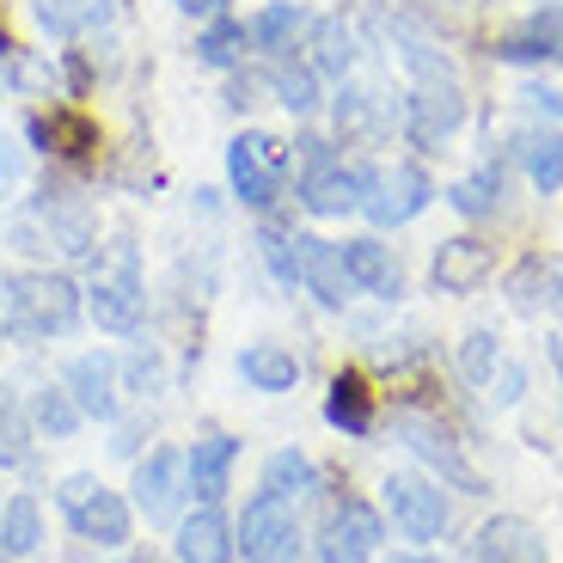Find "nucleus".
<instances>
[{"label":"nucleus","mask_w":563,"mask_h":563,"mask_svg":"<svg viewBox=\"0 0 563 563\" xmlns=\"http://www.w3.org/2000/svg\"><path fill=\"white\" fill-rule=\"evenodd\" d=\"M25 209L37 214L43 240H49V264L92 269V257L104 252V221H99V202H92V178L43 166L37 184H31V197H25Z\"/></svg>","instance_id":"obj_1"},{"label":"nucleus","mask_w":563,"mask_h":563,"mask_svg":"<svg viewBox=\"0 0 563 563\" xmlns=\"http://www.w3.org/2000/svg\"><path fill=\"white\" fill-rule=\"evenodd\" d=\"M221 166H227V197H233V209H245L252 221L288 209V190H295V147L282 135H269V129H257V123L233 129L227 147H221Z\"/></svg>","instance_id":"obj_2"},{"label":"nucleus","mask_w":563,"mask_h":563,"mask_svg":"<svg viewBox=\"0 0 563 563\" xmlns=\"http://www.w3.org/2000/svg\"><path fill=\"white\" fill-rule=\"evenodd\" d=\"M86 319L104 338H141L147 324V269H141V240L129 227H117L86 269Z\"/></svg>","instance_id":"obj_3"},{"label":"nucleus","mask_w":563,"mask_h":563,"mask_svg":"<svg viewBox=\"0 0 563 563\" xmlns=\"http://www.w3.org/2000/svg\"><path fill=\"white\" fill-rule=\"evenodd\" d=\"M19 141L25 154L43 159V166H62V172H80V178L99 184V166H104V123L86 104H68V99H49V104H31L19 117Z\"/></svg>","instance_id":"obj_4"},{"label":"nucleus","mask_w":563,"mask_h":563,"mask_svg":"<svg viewBox=\"0 0 563 563\" xmlns=\"http://www.w3.org/2000/svg\"><path fill=\"white\" fill-rule=\"evenodd\" d=\"M56 508L68 533L92 551H129L135 545V508H129L123 490L99 484V472H68L56 484Z\"/></svg>","instance_id":"obj_5"},{"label":"nucleus","mask_w":563,"mask_h":563,"mask_svg":"<svg viewBox=\"0 0 563 563\" xmlns=\"http://www.w3.org/2000/svg\"><path fill=\"white\" fill-rule=\"evenodd\" d=\"M19 307H25V343H62L86 324V282L62 264L19 269Z\"/></svg>","instance_id":"obj_6"},{"label":"nucleus","mask_w":563,"mask_h":563,"mask_svg":"<svg viewBox=\"0 0 563 563\" xmlns=\"http://www.w3.org/2000/svg\"><path fill=\"white\" fill-rule=\"evenodd\" d=\"M393 435L405 441V448L417 453L429 472H435V484H448V490H460V496H484V490H490V484H484V472L465 460L460 435H453V422H441V410L398 405L393 410Z\"/></svg>","instance_id":"obj_7"},{"label":"nucleus","mask_w":563,"mask_h":563,"mask_svg":"<svg viewBox=\"0 0 563 563\" xmlns=\"http://www.w3.org/2000/svg\"><path fill=\"white\" fill-rule=\"evenodd\" d=\"M374 178H380V159H374V154H338L331 166L295 172V209L312 214V221H343V214H362Z\"/></svg>","instance_id":"obj_8"},{"label":"nucleus","mask_w":563,"mask_h":563,"mask_svg":"<svg viewBox=\"0 0 563 563\" xmlns=\"http://www.w3.org/2000/svg\"><path fill=\"white\" fill-rule=\"evenodd\" d=\"M386 545V515L367 496H331L312 527V563H374Z\"/></svg>","instance_id":"obj_9"},{"label":"nucleus","mask_w":563,"mask_h":563,"mask_svg":"<svg viewBox=\"0 0 563 563\" xmlns=\"http://www.w3.org/2000/svg\"><path fill=\"white\" fill-rule=\"evenodd\" d=\"M465 117H472V99L460 80H410V92L398 99V135L417 154H441L465 129Z\"/></svg>","instance_id":"obj_10"},{"label":"nucleus","mask_w":563,"mask_h":563,"mask_svg":"<svg viewBox=\"0 0 563 563\" xmlns=\"http://www.w3.org/2000/svg\"><path fill=\"white\" fill-rule=\"evenodd\" d=\"M233 539H240L245 563H300V508L276 490H252L245 508L233 515Z\"/></svg>","instance_id":"obj_11"},{"label":"nucleus","mask_w":563,"mask_h":563,"mask_svg":"<svg viewBox=\"0 0 563 563\" xmlns=\"http://www.w3.org/2000/svg\"><path fill=\"white\" fill-rule=\"evenodd\" d=\"M324 111H331L338 147H355V154H374L398 135V99H386L380 86H362L355 74L324 92Z\"/></svg>","instance_id":"obj_12"},{"label":"nucleus","mask_w":563,"mask_h":563,"mask_svg":"<svg viewBox=\"0 0 563 563\" xmlns=\"http://www.w3.org/2000/svg\"><path fill=\"white\" fill-rule=\"evenodd\" d=\"M380 508L393 515V527L410 539L417 551L441 545L453 527V503L448 490H441L435 478H417V472H393V478L380 484Z\"/></svg>","instance_id":"obj_13"},{"label":"nucleus","mask_w":563,"mask_h":563,"mask_svg":"<svg viewBox=\"0 0 563 563\" xmlns=\"http://www.w3.org/2000/svg\"><path fill=\"white\" fill-rule=\"evenodd\" d=\"M184 503V453L178 448H147L141 460H129V508H135V521L147 527H178Z\"/></svg>","instance_id":"obj_14"},{"label":"nucleus","mask_w":563,"mask_h":563,"mask_svg":"<svg viewBox=\"0 0 563 563\" xmlns=\"http://www.w3.org/2000/svg\"><path fill=\"white\" fill-rule=\"evenodd\" d=\"M435 178H429V166L422 159H393V166H380V178H374V190H367L362 214L380 233H398V227H410L417 214H429V202H435Z\"/></svg>","instance_id":"obj_15"},{"label":"nucleus","mask_w":563,"mask_h":563,"mask_svg":"<svg viewBox=\"0 0 563 563\" xmlns=\"http://www.w3.org/2000/svg\"><path fill=\"white\" fill-rule=\"evenodd\" d=\"M56 380L74 393V405H80L86 422H117V417H123V405H129L117 350H80V355H68Z\"/></svg>","instance_id":"obj_16"},{"label":"nucleus","mask_w":563,"mask_h":563,"mask_svg":"<svg viewBox=\"0 0 563 563\" xmlns=\"http://www.w3.org/2000/svg\"><path fill=\"white\" fill-rule=\"evenodd\" d=\"M496 276V245L484 240V233H448V240L435 245V257H429V288L448 300H472L478 288H490Z\"/></svg>","instance_id":"obj_17"},{"label":"nucleus","mask_w":563,"mask_h":563,"mask_svg":"<svg viewBox=\"0 0 563 563\" xmlns=\"http://www.w3.org/2000/svg\"><path fill=\"white\" fill-rule=\"evenodd\" d=\"M25 19L43 43H86L123 31V0H25Z\"/></svg>","instance_id":"obj_18"},{"label":"nucleus","mask_w":563,"mask_h":563,"mask_svg":"<svg viewBox=\"0 0 563 563\" xmlns=\"http://www.w3.org/2000/svg\"><path fill=\"white\" fill-rule=\"evenodd\" d=\"M172 563H233L240 558V539H233V515L221 503H197L184 508L178 527H172Z\"/></svg>","instance_id":"obj_19"},{"label":"nucleus","mask_w":563,"mask_h":563,"mask_svg":"<svg viewBox=\"0 0 563 563\" xmlns=\"http://www.w3.org/2000/svg\"><path fill=\"white\" fill-rule=\"evenodd\" d=\"M338 257H343V269H350L355 295H374L380 307L405 300V269H398L393 245H386L380 233H350V240H338Z\"/></svg>","instance_id":"obj_20"},{"label":"nucleus","mask_w":563,"mask_h":563,"mask_svg":"<svg viewBox=\"0 0 563 563\" xmlns=\"http://www.w3.org/2000/svg\"><path fill=\"white\" fill-rule=\"evenodd\" d=\"M300 56H307V68L324 86H343L355 74V62H362V37H355V25L343 13H312L307 37H300Z\"/></svg>","instance_id":"obj_21"},{"label":"nucleus","mask_w":563,"mask_h":563,"mask_svg":"<svg viewBox=\"0 0 563 563\" xmlns=\"http://www.w3.org/2000/svg\"><path fill=\"white\" fill-rule=\"evenodd\" d=\"M233 465H240V435L214 429V435L190 441L184 448V490H190V503H227Z\"/></svg>","instance_id":"obj_22"},{"label":"nucleus","mask_w":563,"mask_h":563,"mask_svg":"<svg viewBox=\"0 0 563 563\" xmlns=\"http://www.w3.org/2000/svg\"><path fill=\"white\" fill-rule=\"evenodd\" d=\"M508 166H521V178L533 184L539 197H558L563 190V129L558 123H521L508 135Z\"/></svg>","instance_id":"obj_23"},{"label":"nucleus","mask_w":563,"mask_h":563,"mask_svg":"<svg viewBox=\"0 0 563 563\" xmlns=\"http://www.w3.org/2000/svg\"><path fill=\"white\" fill-rule=\"evenodd\" d=\"M324 422L350 441H367L380 429V393L367 386L362 367H338L331 374V386H324Z\"/></svg>","instance_id":"obj_24"},{"label":"nucleus","mask_w":563,"mask_h":563,"mask_svg":"<svg viewBox=\"0 0 563 563\" xmlns=\"http://www.w3.org/2000/svg\"><path fill=\"white\" fill-rule=\"evenodd\" d=\"M465 563H551L545 551V533L521 515H490V521L472 533L465 545Z\"/></svg>","instance_id":"obj_25"},{"label":"nucleus","mask_w":563,"mask_h":563,"mask_svg":"<svg viewBox=\"0 0 563 563\" xmlns=\"http://www.w3.org/2000/svg\"><path fill=\"white\" fill-rule=\"evenodd\" d=\"M307 25H312L307 0H264V7L245 13V43H252L257 62H276V56H288V49H300Z\"/></svg>","instance_id":"obj_26"},{"label":"nucleus","mask_w":563,"mask_h":563,"mask_svg":"<svg viewBox=\"0 0 563 563\" xmlns=\"http://www.w3.org/2000/svg\"><path fill=\"white\" fill-rule=\"evenodd\" d=\"M508 307L521 319H563V264L545 252H527L521 264L508 269Z\"/></svg>","instance_id":"obj_27"},{"label":"nucleus","mask_w":563,"mask_h":563,"mask_svg":"<svg viewBox=\"0 0 563 563\" xmlns=\"http://www.w3.org/2000/svg\"><path fill=\"white\" fill-rule=\"evenodd\" d=\"M441 202H448L460 221H472V227H478V221H496V214L508 209V154H503V159H484V166H472L465 178H453Z\"/></svg>","instance_id":"obj_28"},{"label":"nucleus","mask_w":563,"mask_h":563,"mask_svg":"<svg viewBox=\"0 0 563 563\" xmlns=\"http://www.w3.org/2000/svg\"><path fill=\"white\" fill-rule=\"evenodd\" d=\"M300 295H312L324 312H350L355 282H350V269H343V257H338V240H319V233H307V257H300Z\"/></svg>","instance_id":"obj_29"},{"label":"nucleus","mask_w":563,"mask_h":563,"mask_svg":"<svg viewBox=\"0 0 563 563\" xmlns=\"http://www.w3.org/2000/svg\"><path fill=\"white\" fill-rule=\"evenodd\" d=\"M264 74H269V104H282L295 123H312V117L324 111V80L307 68V56H300V49L264 62Z\"/></svg>","instance_id":"obj_30"},{"label":"nucleus","mask_w":563,"mask_h":563,"mask_svg":"<svg viewBox=\"0 0 563 563\" xmlns=\"http://www.w3.org/2000/svg\"><path fill=\"white\" fill-rule=\"evenodd\" d=\"M233 374H240L252 393H264V398H282V393H295L300 386V355L288 350V343H245L240 355H233Z\"/></svg>","instance_id":"obj_31"},{"label":"nucleus","mask_w":563,"mask_h":563,"mask_svg":"<svg viewBox=\"0 0 563 563\" xmlns=\"http://www.w3.org/2000/svg\"><path fill=\"white\" fill-rule=\"evenodd\" d=\"M190 62H197V68H209V74H233V68H245V62H252V43H245V13H240V7H233V13H221V19H202L197 43H190Z\"/></svg>","instance_id":"obj_32"},{"label":"nucleus","mask_w":563,"mask_h":563,"mask_svg":"<svg viewBox=\"0 0 563 563\" xmlns=\"http://www.w3.org/2000/svg\"><path fill=\"white\" fill-rule=\"evenodd\" d=\"M43 539H49L43 503L31 490H13L7 503H0V563H31L43 551Z\"/></svg>","instance_id":"obj_33"},{"label":"nucleus","mask_w":563,"mask_h":563,"mask_svg":"<svg viewBox=\"0 0 563 563\" xmlns=\"http://www.w3.org/2000/svg\"><path fill=\"white\" fill-rule=\"evenodd\" d=\"M25 417H31V429H37V441H74L86 429L80 405H74V393L62 380L31 386V393H25Z\"/></svg>","instance_id":"obj_34"},{"label":"nucleus","mask_w":563,"mask_h":563,"mask_svg":"<svg viewBox=\"0 0 563 563\" xmlns=\"http://www.w3.org/2000/svg\"><path fill=\"white\" fill-rule=\"evenodd\" d=\"M37 465V429L25 417V398L0 386V472H31Z\"/></svg>","instance_id":"obj_35"},{"label":"nucleus","mask_w":563,"mask_h":563,"mask_svg":"<svg viewBox=\"0 0 563 563\" xmlns=\"http://www.w3.org/2000/svg\"><path fill=\"white\" fill-rule=\"evenodd\" d=\"M257 490H276V496H288V503H300V496L319 490V465H312V453H300V448H276L264 460Z\"/></svg>","instance_id":"obj_36"},{"label":"nucleus","mask_w":563,"mask_h":563,"mask_svg":"<svg viewBox=\"0 0 563 563\" xmlns=\"http://www.w3.org/2000/svg\"><path fill=\"white\" fill-rule=\"evenodd\" d=\"M117 362H123V398H135V405H147V398H159L172 386L166 350H159V343H135V350L117 355Z\"/></svg>","instance_id":"obj_37"},{"label":"nucleus","mask_w":563,"mask_h":563,"mask_svg":"<svg viewBox=\"0 0 563 563\" xmlns=\"http://www.w3.org/2000/svg\"><path fill=\"white\" fill-rule=\"evenodd\" d=\"M496 367H503V338H496L490 324H472L460 338V380L478 386V393H490Z\"/></svg>","instance_id":"obj_38"},{"label":"nucleus","mask_w":563,"mask_h":563,"mask_svg":"<svg viewBox=\"0 0 563 563\" xmlns=\"http://www.w3.org/2000/svg\"><path fill=\"white\" fill-rule=\"evenodd\" d=\"M269 104V74H264V62H245V68H233V74H221V111L227 117H252V111H264Z\"/></svg>","instance_id":"obj_39"},{"label":"nucleus","mask_w":563,"mask_h":563,"mask_svg":"<svg viewBox=\"0 0 563 563\" xmlns=\"http://www.w3.org/2000/svg\"><path fill=\"white\" fill-rule=\"evenodd\" d=\"M7 252L13 257H25V269H37V264H49V240H43V227H37V214L19 202L13 214H7Z\"/></svg>","instance_id":"obj_40"},{"label":"nucleus","mask_w":563,"mask_h":563,"mask_svg":"<svg viewBox=\"0 0 563 563\" xmlns=\"http://www.w3.org/2000/svg\"><path fill=\"white\" fill-rule=\"evenodd\" d=\"M521 25H527V37L545 49L551 68H563V0H539V7L521 19Z\"/></svg>","instance_id":"obj_41"},{"label":"nucleus","mask_w":563,"mask_h":563,"mask_svg":"<svg viewBox=\"0 0 563 563\" xmlns=\"http://www.w3.org/2000/svg\"><path fill=\"white\" fill-rule=\"evenodd\" d=\"M104 429H111V453H117V460H141V453H147V435H154V417H147V405H135V410L123 405V417L104 422Z\"/></svg>","instance_id":"obj_42"},{"label":"nucleus","mask_w":563,"mask_h":563,"mask_svg":"<svg viewBox=\"0 0 563 563\" xmlns=\"http://www.w3.org/2000/svg\"><path fill=\"white\" fill-rule=\"evenodd\" d=\"M515 104H521L527 123H558L563 129V92L551 80H527L521 92H515Z\"/></svg>","instance_id":"obj_43"},{"label":"nucleus","mask_w":563,"mask_h":563,"mask_svg":"<svg viewBox=\"0 0 563 563\" xmlns=\"http://www.w3.org/2000/svg\"><path fill=\"white\" fill-rule=\"evenodd\" d=\"M25 178H31V154H25V141L0 129V202H13L19 190H25Z\"/></svg>","instance_id":"obj_44"},{"label":"nucleus","mask_w":563,"mask_h":563,"mask_svg":"<svg viewBox=\"0 0 563 563\" xmlns=\"http://www.w3.org/2000/svg\"><path fill=\"white\" fill-rule=\"evenodd\" d=\"M490 62H508V68H551V62H545V49H539V43L527 37V25L503 31V37L490 43Z\"/></svg>","instance_id":"obj_45"},{"label":"nucleus","mask_w":563,"mask_h":563,"mask_svg":"<svg viewBox=\"0 0 563 563\" xmlns=\"http://www.w3.org/2000/svg\"><path fill=\"white\" fill-rule=\"evenodd\" d=\"M0 338L25 343V307H19V269L0 264Z\"/></svg>","instance_id":"obj_46"},{"label":"nucleus","mask_w":563,"mask_h":563,"mask_svg":"<svg viewBox=\"0 0 563 563\" xmlns=\"http://www.w3.org/2000/svg\"><path fill=\"white\" fill-rule=\"evenodd\" d=\"M490 393H496V405H521V393H527V367L503 362V367H496V380H490Z\"/></svg>","instance_id":"obj_47"},{"label":"nucleus","mask_w":563,"mask_h":563,"mask_svg":"<svg viewBox=\"0 0 563 563\" xmlns=\"http://www.w3.org/2000/svg\"><path fill=\"white\" fill-rule=\"evenodd\" d=\"M227 190H214V184H197V190H190V214H197V221H221L227 214Z\"/></svg>","instance_id":"obj_48"},{"label":"nucleus","mask_w":563,"mask_h":563,"mask_svg":"<svg viewBox=\"0 0 563 563\" xmlns=\"http://www.w3.org/2000/svg\"><path fill=\"white\" fill-rule=\"evenodd\" d=\"M123 563H172V551H141V545H129Z\"/></svg>","instance_id":"obj_49"},{"label":"nucleus","mask_w":563,"mask_h":563,"mask_svg":"<svg viewBox=\"0 0 563 563\" xmlns=\"http://www.w3.org/2000/svg\"><path fill=\"white\" fill-rule=\"evenodd\" d=\"M545 362L558 367V380H563V338H545Z\"/></svg>","instance_id":"obj_50"},{"label":"nucleus","mask_w":563,"mask_h":563,"mask_svg":"<svg viewBox=\"0 0 563 563\" xmlns=\"http://www.w3.org/2000/svg\"><path fill=\"white\" fill-rule=\"evenodd\" d=\"M393 563H441V558H429V551H405V558H393Z\"/></svg>","instance_id":"obj_51"},{"label":"nucleus","mask_w":563,"mask_h":563,"mask_svg":"<svg viewBox=\"0 0 563 563\" xmlns=\"http://www.w3.org/2000/svg\"><path fill=\"white\" fill-rule=\"evenodd\" d=\"M435 7H448V13H460V7H472V0H435Z\"/></svg>","instance_id":"obj_52"},{"label":"nucleus","mask_w":563,"mask_h":563,"mask_svg":"<svg viewBox=\"0 0 563 563\" xmlns=\"http://www.w3.org/2000/svg\"><path fill=\"white\" fill-rule=\"evenodd\" d=\"M0 99H7V68H0Z\"/></svg>","instance_id":"obj_53"},{"label":"nucleus","mask_w":563,"mask_h":563,"mask_svg":"<svg viewBox=\"0 0 563 563\" xmlns=\"http://www.w3.org/2000/svg\"><path fill=\"white\" fill-rule=\"evenodd\" d=\"M0 503H7V496H0Z\"/></svg>","instance_id":"obj_54"}]
</instances>
